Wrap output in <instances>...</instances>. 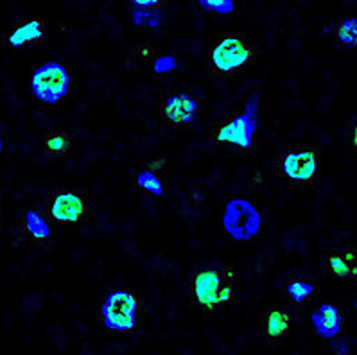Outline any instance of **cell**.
I'll use <instances>...</instances> for the list:
<instances>
[{"label": "cell", "mask_w": 357, "mask_h": 355, "mask_svg": "<svg viewBox=\"0 0 357 355\" xmlns=\"http://www.w3.org/2000/svg\"><path fill=\"white\" fill-rule=\"evenodd\" d=\"M277 171L294 187H312L319 174V149L300 146L282 151L278 155Z\"/></svg>", "instance_id": "3957f363"}, {"label": "cell", "mask_w": 357, "mask_h": 355, "mask_svg": "<svg viewBox=\"0 0 357 355\" xmlns=\"http://www.w3.org/2000/svg\"><path fill=\"white\" fill-rule=\"evenodd\" d=\"M172 68H176V59L172 58V56H162V58L155 63L156 74H164V72L172 70Z\"/></svg>", "instance_id": "44dd1931"}, {"label": "cell", "mask_w": 357, "mask_h": 355, "mask_svg": "<svg viewBox=\"0 0 357 355\" xmlns=\"http://www.w3.org/2000/svg\"><path fill=\"white\" fill-rule=\"evenodd\" d=\"M325 271L337 278H356L357 276V253L354 250L328 251L324 257Z\"/></svg>", "instance_id": "7c38bea8"}, {"label": "cell", "mask_w": 357, "mask_h": 355, "mask_svg": "<svg viewBox=\"0 0 357 355\" xmlns=\"http://www.w3.org/2000/svg\"><path fill=\"white\" fill-rule=\"evenodd\" d=\"M133 52L139 56V58L149 59V58H153V56L156 54V49H155V47H151V45H140V47H135Z\"/></svg>", "instance_id": "7402d4cb"}, {"label": "cell", "mask_w": 357, "mask_h": 355, "mask_svg": "<svg viewBox=\"0 0 357 355\" xmlns=\"http://www.w3.org/2000/svg\"><path fill=\"white\" fill-rule=\"evenodd\" d=\"M34 97L47 105H56L68 97L70 92V74L65 65L58 61L43 63L34 68L31 80Z\"/></svg>", "instance_id": "52a82bcc"}, {"label": "cell", "mask_w": 357, "mask_h": 355, "mask_svg": "<svg viewBox=\"0 0 357 355\" xmlns=\"http://www.w3.org/2000/svg\"><path fill=\"white\" fill-rule=\"evenodd\" d=\"M0 226H2V210H0Z\"/></svg>", "instance_id": "484cf974"}, {"label": "cell", "mask_w": 357, "mask_h": 355, "mask_svg": "<svg viewBox=\"0 0 357 355\" xmlns=\"http://www.w3.org/2000/svg\"><path fill=\"white\" fill-rule=\"evenodd\" d=\"M312 325H314L316 332L321 338H334L341 332L343 328V316L337 307L331 305V303H324L312 314Z\"/></svg>", "instance_id": "8fae6325"}, {"label": "cell", "mask_w": 357, "mask_h": 355, "mask_svg": "<svg viewBox=\"0 0 357 355\" xmlns=\"http://www.w3.org/2000/svg\"><path fill=\"white\" fill-rule=\"evenodd\" d=\"M337 42L347 47H357V18H344L336 27Z\"/></svg>", "instance_id": "e0dca14e"}, {"label": "cell", "mask_w": 357, "mask_h": 355, "mask_svg": "<svg viewBox=\"0 0 357 355\" xmlns=\"http://www.w3.org/2000/svg\"><path fill=\"white\" fill-rule=\"evenodd\" d=\"M205 11L215 13V15H230L236 11V2L234 0H198Z\"/></svg>", "instance_id": "ffe728a7"}, {"label": "cell", "mask_w": 357, "mask_h": 355, "mask_svg": "<svg viewBox=\"0 0 357 355\" xmlns=\"http://www.w3.org/2000/svg\"><path fill=\"white\" fill-rule=\"evenodd\" d=\"M259 50L243 34L228 33L219 38L208 54V70L215 77L236 75L257 58Z\"/></svg>", "instance_id": "7a4b0ae2"}, {"label": "cell", "mask_w": 357, "mask_h": 355, "mask_svg": "<svg viewBox=\"0 0 357 355\" xmlns=\"http://www.w3.org/2000/svg\"><path fill=\"white\" fill-rule=\"evenodd\" d=\"M257 109H259V99H257V96H252L241 115L223 122L215 130L214 137H212L214 144L231 146L239 151H244V153L255 149Z\"/></svg>", "instance_id": "277c9868"}, {"label": "cell", "mask_w": 357, "mask_h": 355, "mask_svg": "<svg viewBox=\"0 0 357 355\" xmlns=\"http://www.w3.org/2000/svg\"><path fill=\"white\" fill-rule=\"evenodd\" d=\"M347 142H349L354 149H357V122H352V124L349 126V131H347Z\"/></svg>", "instance_id": "603a6c76"}, {"label": "cell", "mask_w": 357, "mask_h": 355, "mask_svg": "<svg viewBox=\"0 0 357 355\" xmlns=\"http://www.w3.org/2000/svg\"><path fill=\"white\" fill-rule=\"evenodd\" d=\"M139 296L128 289H117L102 303V323L112 332H133L139 325Z\"/></svg>", "instance_id": "8992f818"}, {"label": "cell", "mask_w": 357, "mask_h": 355, "mask_svg": "<svg viewBox=\"0 0 357 355\" xmlns=\"http://www.w3.org/2000/svg\"><path fill=\"white\" fill-rule=\"evenodd\" d=\"M237 266L225 262L199 264L190 276V301L203 314H214L234 300Z\"/></svg>", "instance_id": "6da1fadb"}, {"label": "cell", "mask_w": 357, "mask_h": 355, "mask_svg": "<svg viewBox=\"0 0 357 355\" xmlns=\"http://www.w3.org/2000/svg\"><path fill=\"white\" fill-rule=\"evenodd\" d=\"M45 213L52 222L61 228H79L89 219V201L86 192L79 188H61L56 190L45 205Z\"/></svg>", "instance_id": "5b68a950"}, {"label": "cell", "mask_w": 357, "mask_h": 355, "mask_svg": "<svg viewBox=\"0 0 357 355\" xmlns=\"http://www.w3.org/2000/svg\"><path fill=\"white\" fill-rule=\"evenodd\" d=\"M198 99L185 90L169 93L162 103V115L167 121V124L176 128V130H185V128L192 126L194 121L198 119Z\"/></svg>", "instance_id": "9c48e42d"}, {"label": "cell", "mask_w": 357, "mask_h": 355, "mask_svg": "<svg viewBox=\"0 0 357 355\" xmlns=\"http://www.w3.org/2000/svg\"><path fill=\"white\" fill-rule=\"evenodd\" d=\"M0 153H2V135H0Z\"/></svg>", "instance_id": "d4e9b609"}, {"label": "cell", "mask_w": 357, "mask_h": 355, "mask_svg": "<svg viewBox=\"0 0 357 355\" xmlns=\"http://www.w3.org/2000/svg\"><path fill=\"white\" fill-rule=\"evenodd\" d=\"M43 147L47 156L65 158L72 149V137H68L67 133H47L43 135Z\"/></svg>", "instance_id": "9a60e30c"}, {"label": "cell", "mask_w": 357, "mask_h": 355, "mask_svg": "<svg viewBox=\"0 0 357 355\" xmlns=\"http://www.w3.org/2000/svg\"><path fill=\"white\" fill-rule=\"evenodd\" d=\"M4 42L11 49H22L26 45H40L43 43V24L40 20L18 22L13 29L4 36Z\"/></svg>", "instance_id": "30bf717a"}, {"label": "cell", "mask_w": 357, "mask_h": 355, "mask_svg": "<svg viewBox=\"0 0 357 355\" xmlns=\"http://www.w3.org/2000/svg\"><path fill=\"white\" fill-rule=\"evenodd\" d=\"M131 18H133L135 25H139V27H147V29H155V27H158L160 25V15L149 8L135 9V11L131 13Z\"/></svg>", "instance_id": "d6986e66"}, {"label": "cell", "mask_w": 357, "mask_h": 355, "mask_svg": "<svg viewBox=\"0 0 357 355\" xmlns=\"http://www.w3.org/2000/svg\"><path fill=\"white\" fill-rule=\"evenodd\" d=\"M137 185H139L142 190L146 192L153 194V196H164L165 192V187H164V181L160 180L158 176L151 171H142L139 176H137Z\"/></svg>", "instance_id": "ac0fdd59"}, {"label": "cell", "mask_w": 357, "mask_h": 355, "mask_svg": "<svg viewBox=\"0 0 357 355\" xmlns=\"http://www.w3.org/2000/svg\"><path fill=\"white\" fill-rule=\"evenodd\" d=\"M314 284L311 280H305V278H293L287 284V294L293 301L296 303H302V301L309 300L314 293Z\"/></svg>", "instance_id": "2e32d148"}, {"label": "cell", "mask_w": 357, "mask_h": 355, "mask_svg": "<svg viewBox=\"0 0 357 355\" xmlns=\"http://www.w3.org/2000/svg\"><path fill=\"white\" fill-rule=\"evenodd\" d=\"M264 323H266V335L271 343H278L286 338L289 332V316L284 309L278 307H268L264 310Z\"/></svg>", "instance_id": "4fadbf2b"}, {"label": "cell", "mask_w": 357, "mask_h": 355, "mask_svg": "<svg viewBox=\"0 0 357 355\" xmlns=\"http://www.w3.org/2000/svg\"><path fill=\"white\" fill-rule=\"evenodd\" d=\"M24 230L26 234L33 239L34 243H43L51 235V226L49 221L43 218L42 213L36 212V210H29L26 213V219H24Z\"/></svg>", "instance_id": "5bb4252c"}, {"label": "cell", "mask_w": 357, "mask_h": 355, "mask_svg": "<svg viewBox=\"0 0 357 355\" xmlns=\"http://www.w3.org/2000/svg\"><path fill=\"white\" fill-rule=\"evenodd\" d=\"M223 228L234 241L248 243L261 234V213L248 199H231L225 206Z\"/></svg>", "instance_id": "ba28073f"}, {"label": "cell", "mask_w": 357, "mask_h": 355, "mask_svg": "<svg viewBox=\"0 0 357 355\" xmlns=\"http://www.w3.org/2000/svg\"><path fill=\"white\" fill-rule=\"evenodd\" d=\"M131 4L139 6V8H158L165 0H130Z\"/></svg>", "instance_id": "cb8c5ba5"}]
</instances>
